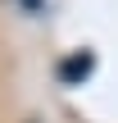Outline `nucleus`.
<instances>
[{
    "label": "nucleus",
    "mask_w": 118,
    "mask_h": 123,
    "mask_svg": "<svg viewBox=\"0 0 118 123\" xmlns=\"http://www.w3.org/2000/svg\"><path fill=\"white\" fill-rule=\"evenodd\" d=\"M27 5H32V9H36V5H41V0H27Z\"/></svg>",
    "instance_id": "obj_2"
},
{
    "label": "nucleus",
    "mask_w": 118,
    "mask_h": 123,
    "mask_svg": "<svg viewBox=\"0 0 118 123\" xmlns=\"http://www.w3.org/2000/svg\"><path fill=\"white\" fill-rule=\"evenodd\" d=\"M86 73H91V55H73V59L59 68V78H64V82H77V78H86Z\"/></svg>",
    "instance_id": "obj_1"
}]
</instances>
